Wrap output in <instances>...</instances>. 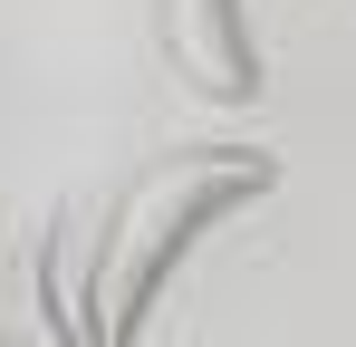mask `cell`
I'll return each mask as SVG.
<instances>
[{
    "instance_id": "6da1fadb",
    "label": "cell",
    "mask_w": 356,
    "mask_h": 347,
    "mask_svg": "<svg viewBox=\"0 0 356 347\" xmlns=\"http://www.w3.org/2000/svg\"><path fill=\"white\" fill-rule=\"evenodd\" d=\"M280 183V164L260 145H202V155H164L116 193L106 231L87 241V338L97 347H135L154 289L174 280V261L222 222L232 203H260Z\"/></svg>"
},
{
    "instance_id": "7a4b0ae2",
    "label": "cell",
    "mask_w": 356,
    "mask_h": 347,
    "mask_svg": "<svg viewBox=\"0 0 356 347\" xmlns=\"http://www.w3.org/2000/svg\"><path fill=\"white\" fill-rule=\"evenodd\" d=\"M0 347H97L58 280V222H0Z\"/></svg>"
},
{
    "instance_id": "3957f363",
    "label": "cell",
    "mask_w": 356,
    "mask_h": 347,
    "mask_svg": "<svg viewBox=\"0 0 356 347\" xmlns=\"http://www.w3.org/2000/svg\"><path fill=\"white\" fill-rule=\"evenodd\" d=\"M154 39L193 97H222V107L260 97V49H250L241 0H154Z\"/></svg>"
}]
</instances>
